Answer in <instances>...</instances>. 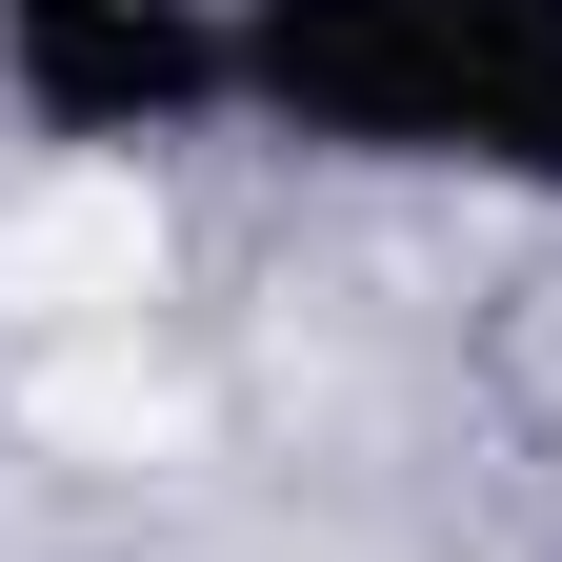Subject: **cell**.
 Returning <instances> with one entry per match:
<instances>
[{
  "instance_id": "cell-1",
  "label": "cell",
  "mask_w": 562,
  "mask_h": 562,
  "mask_svg": "<svg viewBox=\"0 0 562 562\" xmlns=\"http://www.w3.org/2000/svg\"><path fill=\"white\" fill-rule=\"evenodd\" d=\"M0 121L41 161H181L241 121V0H0Z\"/></svg>"
},
{
  "instance_id": "cell-3",
  "label": "cell",
  "mask_w": 562,
  "mask_h": 562,
  "mask_svg": "<svg viewBox=\"0 0 562 562\" xmlns=\"http://www.w3.org/2000/svg\"><path fill=\"white\" fill-rule=\"evenodd\" d=\"M442 121L482 201H562V0H442Z\"/></svg>"
},
{
  "instance_id": "cell-2",
  "label": "cell",
  "mask_w": 562,
  "mask_h": 562,
  "mask_svg": "<svg viewBox=\"0 0 562 562\" xmlns=\"http://www.w3.org/2000/svg\"><path fill=\"white\" fill-rule=\"evenodd\" d=\"M241 140L341 161V181H462L442 0H241Z\"/></svg>"
}]
</instances>
